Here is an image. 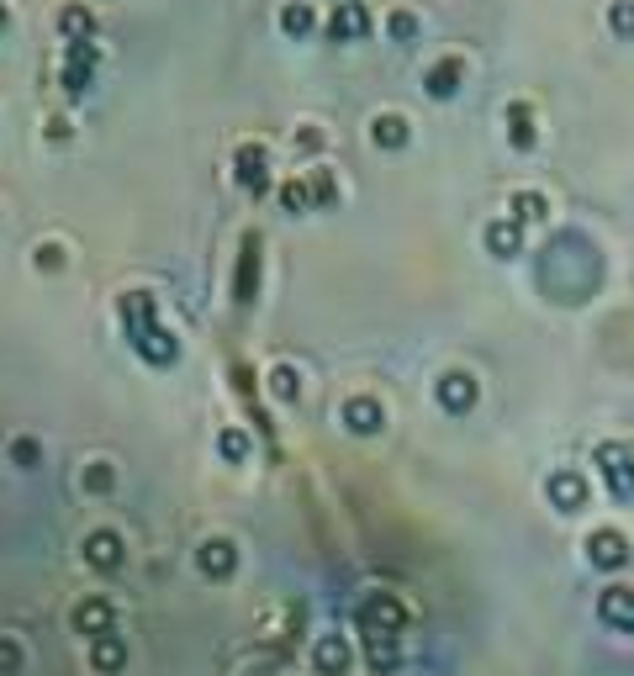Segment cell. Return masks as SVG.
Masks as SVG:
<instances>
[{
  "instance_id": "cell-17",
  "label": "cell",
  "mask_w": 634,
  "mask_h": 676,
  "mask_svg": "<svg viewBox=\"0 0 634 676\" xmlns=\"http://www.w3.org/2000/svg\"><path fill=\"white\" fill-rule=\"evenodd\" d=\"M381 423H386V412L376 397H349L344 402V428L349 434H381Z\"/></svg>"
},
{
  "instance_id": "cell-19",
  "label": "cell",
  "mask_w": 634,
  "mask_h": 676,
  "mask_svg": "<svg viewBox=\"0 0 634 676\" xmlns=\"http://www.w3.org/2000/svg\"><path fill=\"white\" fill-rule=\"evenodd\" d=\"M598 613L608 618L613 629H629V634H634V592H629V587H608V592L598 597Z\"/></svg>"
},
{
  "instance_id": "cell-11",
  "label": "cell",
  "mask_w": 634,
  "mask_h": 676,
  "mask_svg": "<svg viewBox=\"0 0 634 676\" xmlns=\"http://www.w3.org/2000/svg\"><path fill=\"white\" fill-rule=\"evenodd\" d=\"M434 391H439V402L450 412H471L476 407V375L471 370H444Z\"/></svg>"
},
{
  "instance_id": "cell-20",
  "label": "cell",
  "mask_w": 634,
  "mask_h": 676,
  "mask_svg": "<svg viewBox=\"0 0 634 676\" xmlns=\"http://www.w3.org/2000/svg\"><path fill=\"white\" fill-rule=\"evenodd\" d=\"M302 185H307V201L312 206H339V175H333L328 164H312L307 175H302Z\"/></svg>"
},
{
  "instance_id": "cell-33",
  "label": "cell",
  "mask_w": 634,
  "mask_h": 676,
  "mask_svg": "<svg viewBox=\"0 0 634 676\" xmlns=\"http://www.w3.org/2000/svg\"><path fill=\"white\" fill-rule=\"evenodd\" d=\"M281 206H286V212H312L307 185H302V180H286V185H281Z\"/></svg>"
},
{
  "instance_id": "cell-31",
  "label": "cell",
  "mask_w": 634,
  "mask_h": 676,
  "mask_svg": "<svg viewBox=\"0 0 634 676\" xmlns=\"http://www.w3.org/2000/svg\"><path fill=\"white\" fill-rule=\"evenodd\" d=\"M370 671H397V640H365Z\"/></svg>"
},
{
  "instance_id": "cell-29",
  "label": "cell",
  "mask_w": 634,
  "mask_h": 676,
  "mask_svg": "<svg viewBox=\"0 0 634 676\" xmlns=\"http://www.w3.org/2000/svg\"><path fill=\"white\" fill-rule=\"evenodd\" d=\"M296 391H302V375H296V365H270V397L296 402Z\"/></svg>"
},
{
  "instance_id": "cell-5",
  "label": "cell",
  "mask_w": 634,
  "mask_h": 676,
  "mask_svg": "<svg viewBox=\"0 0 634 676\" xmlns=\"http://www.w3.org/2000/svg\"><path fill=\"white\" fill-rule=\"evenodd\" d=\"M96 64H101V48H96V43H64L59 85L69 90V96H85L90 80H96Z\"/></svg>"
},
{
  "instance_id": "cell-15",
  "label": "cell",
  "mask_w": 634,
  "mask_h": 676,
  "mask_svg": "<svg viewBox=\"0 0 634 676\" xmlns=\"http://www.w3.org/2000/svg\"><path fill=\"white\" fill-rule=\"evenodd\" d=\"M407 138H413V127H407L402 111H376V122H370V143L386 148V154H397V148H407Z\"/></svg>"
},
{
  "instance_id": "cell-21",
  "label": "cell",
  "mask_w": 634,
  "mask_h": 676,
  "mask_svg": "<svg viewBox=\"0 0 634 676\" xmlns=\"http://www.w3.org/2000/svg\"><path fill=\"white\" fill-rule=\"evenodd\" d=\"M487 249H492L497 259H513L518 249H524V228H518L513 217H497V222H487Z\"/></svg>"
},
{
  "instance_id": "cell-7",
  "label": "cell",
  "mask_w": 634,
  "mask_h": 676,
  "mask_svg": "<svg viewBox=\"0 0 634 676\" xmlns=\"http://www.w3.org/2000/svg\"><path fill=\"white\" fill-rule=\"evenodd\" d=\"M122 560H127V544H122V534H117V529H96V534H85V566H90V571L111 576V571H122Z\"/></svg>"
},
{
  "instance_id": "cell-32",
  "label": "cell",
  "mask_w": 634,
  "mask_h": 676,
  "mask_svg": "<svg viewBox=\"0 0 634 676\" xmlns=\"http://www.w3.org/2000/svg\"><path fill=\"white\" fill-rule=\"evenodd\" d=\"M608 27H613V37H634V0H613Z\"/></svg>"
},
{
  "instance_id": "cell-30",
  "label": "cell",
  "mask_w": 634,
  "mask_h": 676,
  "mask_svg": "<svg viewBox=\"0 0 634 676\" xmlns=\"http://www.w3.org/2000/svg\"><path fill=\"white\" fill-rule=\"evenodd\" d=\"M217 455L233 460V465H244L249 460V434H244V428H222V434H217Z\"/></svg>"
},
{
  "instance_id": "cell-38",
  "label": "cell",
  "mask_w": 634,
  "mask_h": 676,
  "mask_svg": "<svg viewBox=\"0 0 634 676\" xmlns=\"http://www.w3.org/2000/svg\"><path fill=\"white\" fill-rule=\"evenodd\" d=\"M0 27H6V6H0Z\"/></svg>"
},
{
  "instance_id": "cell-35",
  "label": "cell",
  "mask_w": 634,
  "mask_h": 676,
  "mask_svg": "<svg viewBox=\"0 0 634 676\" xmlns=\"http://www.w3.org/2000/svg\"><path fill=\"white\" fill-rule=\"evenodd\" d=\"M323 127H312V122H302V127H296V148H302V154H323Z\"/></svg>"
},
{
  "instance_id": "cell-25",
  "label": "cell",
  "mask_w": 634,
  "mask_h": 676,
  "mask_svg": "<svg viewBox=\"0 0 634 676\" xmlns=\"http://www.w3.org/2000/svg\"><path fill=\"white\" fill-rule=\"evenodd\" d=\"M6 455H11V465H22V471H37V465H43V444H37L32 434H16L6 444Z\"/></svg>"
},
{
  "instance_id": "cell-2",
  "label": "cell",
  "mask_w": 634,
  "mask_h": 676,
  "mask_svg": "<svg viewBox=\"0 0 634 676\" xmlns=\"http://www.w3.org/2000/svg\"><path fill=\"white\" fill-rule=\"evenodd\" d=\"M354 624H360V640H397L407 629V608H402V597H391V592H370V597H360Z\"/></svg>"
},
{
  "instance_id": "cell-28",
  "label": "cell",
  "mask_w": 634,
  "mask_h": 676,
  "mask_svg": "<svg viewBox=\"0 0 634 676\" xmlns=\"http://www.w3.org/2000/svg\"><path fill=\"white\" fill-rule=\"evenodd\" d=\"M386 37H391V43H413V37H418V11H407V6L386 11Z\"/></svg>"
},
{
  "instance_id": "cell-10",
  "label": "cell",
  "mask_w": 634,
  "mask_h": 676,
  "mask_svg": "<svg viewBox=\"0 0 634 676\" xmlns=\"http://www.w3.org/2000/svg\"><path fill=\"white\" fill-rule=\"evenodd\" d=\"M74 629L90 634V640H106V634L117 629V608H111L106 597H85V603L74 608Z\"/></svg>"
},
{
  "instance_id": "cell-34",
  "label": "cell",
  "mask_w": 634,
  "mask_h": 676,
  "mask_svg": "<svg viewBox=\"0 0 634 676\" xmlns=\"http://www.w3.org/2000/svg\"><path fill=\"white\" fill-rule=\"evenodd\" d=\"M64 259H69V254H64V243H53V238H48V243H37V270H48V275H53V270H64Z\"/></svg>"
},
{
  "instance_id": "cell-36",
  "label": "cell",
  "mask_w": 634,
  "mask_h": 676,
  "mask_svg": "<svg viewBox=\"0 0 634 676\" xmlns=\"http://www.w3.org/2000/svg\"><path fill=\"white\" fill-rule=\"evenodd\" d=\"M11 671H22V645L0 640V676H11Z\"/></svg>"
},
{
  "instance_id": "cell-26",
  "label": "cell",
  "mask_w": 634,
  "mask_h": 676,
  "mask_svg": "<svg viewBox=\"0 0 634 676\" xmlns=\"http://www.w3.org/2000/svg\"><path fill=\"white\" fill-rule=\"evenodd\" d=\"M80 486H85V492H90V497H106V492H111V486H117V471H111V465H106V460H90V465H85V471H80Z\"/></svg>"
},
{
  "instance_id": "cell-14",
  "label": "cell",
  "mask_w": 634,
  "mask_h": 676,
  "mask_svg": "<svg viewBox=\"0 0 634 676\" xmlns=\"http://www.w3.org/2000/svg\"><path fill=\"white\" fill-rule=\"evenodd\" d=\"M545 492H550V502L561 507V513H582V507H587V481L576 471H555L545 481Z\"/></svg>"
},
{
  "instance_id": "cell-4",
  "label": "cell",
  "mask_w": 634,
  "mask_h": 676,
  "mask_svg": "<svg viewBox=\"0 0 634 676\" xmlns=\"http://www.w3.org/2000/svg\"><path fill=\"white\" fill-rule=\"evenodd\" d=\"M233 180L244 185L249 196H270V185H275V175H270V148H265V143H238V148H233Z\"/></svg>"
},
{
  "instance_id": "cell-37",
  "label": "cell",
  "mask_w": 634,
  "mask_h": 676,
  "mask_svg": "<svg viewBox=\"0 0 634 676\" xmlns=\"http://www.w3.org/2000/svg\"><path fill=\"white\" fill-rule=\"evenodd\" d=\"M69 133H74L69 117H48V122H43V138H48V143H69Z\"/></svg>"
},
{
  "instance_id": "cell-3",
  "label": "cell",
  "mask_w": 634,
  "mask_h": 676,
  "mask_svg": "<svg viewBox=\"0 0 634 676\" xmlns=\"http://www.w3.org/2000/svg\"><path fill=\"white\" fill-rule=\"evenodd\" d=\"M598 476L619 502H634V449L629 444H598Z\"/></svg>"
},
{
  "instance_id": "cell-8",
  "label": "cell",
  "mask_w": 634,
  "mask_h": 676,
  "mask_svg": "<svg viewBox=\"0 0 634 676\" xmlns=\"http://www.w3.org/2000/svg\"><path fill=\"white\" fill-rule=\"evenodd\" d=\"M587 560L598 571H624L629 566V539L619 529H592L587 534Z\"/></svg>"
},
{
  "instance_id": "cell-16",
  "label": "cell",
  "mask_w": 634,
  "mask_h": 676,
  "mask_svg": "<svg viewBox=\"0 0 634 676\" xmlns=\"http://www.w3.org/2000/svg\"><path fill=\"white\" fill-rule=\"evenodd\" d=\"M259 291V233L244 238V254H238V275H233V296L238 302H254Z\"/></svg>"
},
{
  "instance_id": "cell-13",
  "label": "cell",
  "mask_w": 634,
  "mask_h": 676,
  "mask_svg": "<svg viewBox=\"0 0 634 676\" xmlns=\"http://www.w3.org/2000/svg\"><path fill=\"white\" fill-rule=\"evenodd\" d=\"M502 122H508V143L518 148V154H529V148H534V138H539L534 106H529V101H508V111H502Z\"/></svg>"
},
{
  "instance_id": "cell-18",
  "label": "cell",
  "mask_w": 634,
  "mask_h": 676,
  "mask_svg": "<svg viewBox=\"0 0 634 676\" xmlns=\"http://www.w3.org/2000/svg\"><path fill=\"white\" fill-rule=\"evenodd\" d=\"M59 37L64 43H96V11L90 6H64L59 11Z\"/></svg>"
},
{
  "instance_id": "cell-12",
  "label": "cell",
  "mask_w": 634,
  "mask_h": 676,
  "mask_svg": "<svg viewBox=\"0 0 634 676\" xmlns=\"http://www.w3.org/2000/svg\"><path fill=\"white\" fill-rule=\"evenodd\" d=\"M196 566H201V576L228 581V576L238 571V550H233V539H207V544L196 550Z\"/></svg>"
},
{
  "instance_id": "cell-22",
  "label": "cell",
  "mask_w": 634,
  "mask_h": 676,
  "mask_svg": "<svg viewBox=\"0 0 634 676\" xmlns=\"http://www.w3.org/2000/svg\"><path fill=\"white\" fill-rule=\"evenodd\" d=\"M508 217L518 222V228H529V222H545V217H550V201L539 196V191H513Z\"/></svg>"
},
{
  "instance_id": "cell-9",
  "label": "cell",
  "mask_w": 634,
  "mask_h": 676,
  "mask_svg": "<svg viewBox=\"0 0 634 676\" xmlns=\"http://www.w3.org/2000/svg\"><path fill=\"white\" fill-rule=\"evenodd\" d=\"M460 85H465V59H460V53H444V59H434V64H428V74H423V90L434 101L460 96Z\"/></svg>"
},
{
  "instance_id": "cell-27",
  "label": "cell",
  "mask_w": 634,
  "mask_h": 676,
  "mask_svg": "<svg viewBox=\"0 0 634 676\" xmlns=\"http://www.w3.org/2000/svg\"><path fill=\"white\" fill-rule=\"evenodd\" d=\"M90 661H96V671H122L127 650H122V640H117V634H106V640H96V645H90Z\"/></svg>"
},
{
  "instance_id": "cell-24",
  "label": "cell",
  "mask_w": 634,
  "mask_h": 676,
  "mask_svg": "<svg viewBox=\"0 0 634 676\" xmlns=\"http://www.w3.org/2000/svg\"><path fill=\"white\" fill-rule=\"evenodd\" d=\"M281 27H286L291 37L317 32V6H312V0H291V6H281Z\"/></svg>"
},
{
  "instance_id": "cell-6",
  "label": "cell",
  "mask_w": 634,
  "mask_h": 676,
  "mask_svg": "<svg viewBox=\"0 0 634 676\" xmlns=\"http://www.w3.org/2000/svg\"><path fill=\"white\" fill-rule=\"evenodd\" d=\"M323 32L333 37V43H360V37L370 32V6L365 0H339V6L328 11Z\"/></svg>"
},
{
  "instance_id": "cell-39",
  "label": "cell",
  "mask_w": 634,
  "mask_h": 676,
  "mask_svg": "<svg viewBox=\"0 0 634 676\" xmlns=\"http://www.w3.org/2000/svg\"><path fill=\"white\" fill-rule=\"evenodd\" d=\"M254 676H275V671H254Z\"/></svg>"
},
{
  "instance_id": "cell-23",
  "label": "cell",
  "mask_w": 634,
  "mask_h": 676,
  "mask_svg": "<svg viewBox=\"0 0 634 676\" xmlns=\"http://www.w3.org/2000/svg\"><path fill=\"white\" fill-rule=\"evenodd\" d=\"M312 666L328 671V676H344L349 671V645L344 640H317L312 645Z\"/></svg>"
},
{
  "instance_id": "cell-1",
  "label": "cell",
  "mask_w": 634,
  "mask_h": 676,
  "mask_svg": "<svg viewBox=\"0 0 634 676\" xmlns=\"http://www.w3.org/2000/svg\"><path fill=\"white\" fill-rule=\"evenodd\" d=\"M122 323H127V338H133V349L143 354L148 365H175L180 344L170 338V328L159 323V307L148 291H127L122 296Z\"/></svg>"
}]
</instances>
